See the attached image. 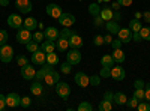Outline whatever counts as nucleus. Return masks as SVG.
Listing matches in <instances>:
<instances>
[{
	"instance_id": "f257e3e1",
	"label": "nucleus",
	"mask_w": 150,
	"mask_h": 111,
	"mask_svg": "<svg viewBox=\"0 0 150 111\" xmlns=\"http://www.w3.org/2000/svg\"><path fill=\"white\" fill-rule=\"evenodd\" d=\"M45 66V77H44V83L47 84V86H50V87H53V86H56L59 81H60V74L57 72V71H54V66L53 65H50V63H47V65H44Z\"/></svg>"
},
{
	"instance_id": "f03ea898",
	"label": "nucleus",
	"mask_w": 150,
	"mask_h": 111,
	"mask_svg": "<svg viewBox=\"0 0 150 111\" xmlns=\"http://www.w3.org/2000/svg\"><path fill=\"white\" fill-rule=\"evenodd\" d=\"M54 90H56V93L62 98L63 101H66L68 98H69V95H71V87H69V84L68 83H63V81H59L56 86H54Z\"/></svg>"
},
{
	"instance_id": "7ed1b4c3",
	"label": "nucleus",
	"mask_w": 150,
	"mask_h": 111,
	"mask_svg": "<svg viewBox=\"0 0 150 111\" xmlns=\"http://www.w3.org/2000/svg\"><path fill=\"white\" fill-rule=\"evenodd\" d=\"M12 59H14V50H12V47L8 44L0 47V60L3 63H9V62H12Z\"/></svg>"
},
{
	"instance_id": "20e7f679",
	"label": "nucleus",
	"mask_w": 150,
	"mask_h": 111,
	"mask_svg": "<svg viewBox=\"0 0 150 111\" xmlns=\"http://www.w3.org/2000/svg\"><path fill=\"white\" fill-rule=\"evenodd\" d=\"M32 38H33L32 32H30V30H27L26 27H20V29L17 30V41H18L20 44L26 45L29 41H32Z\"/></svg>"
},
{
	"instance_id": "39448f33",
	"label": "nucleus",
	"mask_w": 150,
	"mask_h": 111,
	"mask_svg": "<svg viewBox=\"0 0 150 111\" xmlns=\"http://www.w3.org/2000/svg\"><path fill=\"white\" fill-rule=\"evenodd\" d=\"M66 60L69 62V63L74 66V65H78L81 62V53L78 48H71V50L66 53Z\"/></svg>"
},
{
	"instance_id": "423d86ee",
	"label": "nucleus",
	"mask_w": 150,
	"mask_h": 111,
	"mask_svg": "<svg viewBox=\"0 0 150 111\" xmlns=\"http://www.w3.org/2000/svg\"><path fill=\"white\" fill-rule=\"evenodd\" d=\"M111 78L116 81H122L126 78V72H125L123 66H120V63H117L111 68Z\"/></svg>"
},
{
	"instance_id": "0eeeda50",
	"label": "nucleus",
	"mask_w": 150,
	"mask_h": 111,
	"mask_svg": "<svg viewBox=\"0 0 150 111\" xmlns=\"http://www.w3.org/2000/svg\"><path fill=\"white\" fill-rule=\"evenodd\" d=\"M47 60V53L39 48V50H36L35 53H32V63L33 65H44Z\"/></svg>"
},
{
	"instance_id": "6e6552de",
	"label": "nucleus",
	"mask_w": 150,
	"mask_h": 111,
	"mask_svg": "<svg viewBox=\"0 0 150 111\" xmlns=\"http://www.w3.org/2000/svg\"><path fill=\"white\" fill-rule=\"evenodd\" d=\"M47 15L48 17H51V18H59L62 14H63V11H62V8L59 6V5H56V3H50V5H47Z\"/></svg>"
},
{
	"instance_id": "1a4fd4ad",
	"label": "nucleus",
	"mask_w": 150,
	"mask_h": 111,
	"mask_svg": "<svg viewBox=\"0 0 150 111\" xmlns=\"http://www.w3.org/2000/svg\"><path fill=\"white\" fill-rule=\"evenodd\" d=\"M20 104H21V98H20L18 93L11 92L9 95H6V105H8V107L17 108V107H20Z\"/></svg>"
},
{
	"instance_id": "9d476101",
	"label": "nucleus",
	"mask_w": 150,
	"mask_h": 111,
	"mask_svg": "<svg viewBox=\"0 0 150 111\" xmlns=\"http://www.w3.org/2000/svg\"><path fill=\"white\" fill-rule=\"evenodd\" d=\"M35 75H36V71H35L33 65L26 63L24 66H21V77L24 80H35Z\"/></svg>"
},
{
	"instance_id": "9b49d317",
	"label": "nucleus",
	"mask_w": 150,
	"mask_h": 111,
	"mask_svg": "<svg viewBox=\"0 0 150 111\" xmlns=\"http://www.w3.org/2000/svg\"><path fill=\"white\" fill-rule=\"evenodd\" d=\"M23 17H20L18 14H11L8 17V26L12 27V29H20L23 27Z\"/></svg>"
},
{
	"instance_id": "f8f14e48",
	"label": "nucleus",
	"mask_w": 150,
	"mask_h": 111,
	"mask_svg": "<svg viewBox=\"0 0 150 111\" xmlns=\"http://www.w3.org/2000/svg\"><path fill=\"white\" fill-rule=\"evenodd\" d=\"M15 6L20 12H23V14H29L33 9L30 0H15Z\"/></svg>"
},
{
	"instance_id": "ddd939ff",
	"label": "nucleus",
	"mask_w": 150,
	"mask_h": 111,
	"mask_svg": "<svg viewBox=\"0 0 150 111\" xmlns=\"http://www.w3.org/2000/svg\"><path fill=\"white\" fill-rule=\"evenodd\" d=\"M117 36H119V39H120L123 44H128V42L132 41V30H131L129 27H120Z\"/></svg>"
},
{
	"instance_id": "4468645a",
	"label": "nucleus",
	"mask_w": 150,
	"mask_h": 111,
	"mask_svg": "<svg viewBox=\"0 0 150 111\" xmlns=\"http://www.w3.org/2000/svg\"><path fill=\"white\" fill-rule=\"evenodd\" d=\"M84 45V41H83V38L77 33V32H72V35L69 36V47L71 48H80Z\"/></svg>"
},
{
	"instance_id": "2eb2a0df",
	"label": "nucleus",
	"mask_w": 150,
	"mask_h": 111,
	"mask_svg": "<svg viewBox=\"0 0 150 111\" xmlns=\"http://www.w3.org/2000/svg\"><path fill=\"white\" fill-rule=\"evenodd\" d=\"M74 78H75V84L80 86V87H87L90 84V77H87L84 72H77Z\"/></svg>"
},
{
	"instance_id": "dca6fc26",
	"label": "nucleus",
	"mask_w": 150,
	"mask_h": 111,
	"mask_svg": "<svg viewBox=\"0 0 150 111\" xmlns=\"http://www.w3.org/2000/svg\"><path fill=\"white\" fill-rule=\"evenodd\" d=\"M57 20H59V23L63 27H72L74 24H75V17L72 14H62Z\"/></svg>"
},
{
	"instance_id": "f3484780",
	"label": "nucleus",
	"mask_w": 150,
	"mask_h": 111,
	"mask_svg": "<svg viewBox=\"0 0 150 111\" xmlns=\"http://www.w3.org/2000/svg\"><path fill=\"white\" fill-rule=\"evenodd\" d=\"M44 35H45V38L50 39V41H57L59 35H60V30H59L57 27H54V26H50V27L45 29Z\"/></svg>"
},
{
	"instance_id": "a211bd4d",
	"label": "nucleus",
	"mask_w": 150,
	"mask_h": 111,
	"mask_svg": "<svg viewBox=\"0 0 150 111\" xmlns=\"http://www.w3.org/2000/svg\"><path fill=\"white\" fill-rule=\"evenodd\" d=\"M105 29H107V32L111 33V35H117L119 30H120V26H119L117 21L110 20V21H105Z\"/></svg>"
},
{
	"instance_id": "6ab92c4d",
	"label": "nucleus",
	"mask_w": 150,
	"mask_h": 111,
	"mask_svg": "<svg viewBox=\"0 0 150 111\" xmlns=\"http://www.w3.org/2000/svg\"><path fill=\"white\" fill-rule=\"evenodd\" d=\"M56 48L60 51H66L69 48V39L68 38H63V36H59L57 41H56Z\"/></svg>"
},
{
	"instance_id": "aec40b11",
	"label": "nucleus",
	"mask_w": 150,
	"mask_h": 111,
	"mask_svg": "<svg viewBox=\"0 0 150 111\" xmlns=\"http://www.w3.org/2000/svg\"><path fill=\"white\" fill-rule=\"evenodd\" d=\"M112 14H114V11H112L110 6H102L101 8V18L104 20V21H110V20H112Z\"/></svg>"
},
{
	"instance_id": "412c9836",
	"label": "nucleus",
	"mask_w": 150,
	"mask_h": 111,
	"mask_svg": "<svg viewBox=\"0 0 150 111\" xmlns=\"http://www.w3.org/2000/svg\"><path fill=\"white\" fill-rule=\"evenodd\" d=\"M112 59H114V62H116V63H123V62H125V59H126V56H125V53H123V50H122V48H116V50L114 51H112Z\"/></svg>"
},
{
	"instance_id": "4be33fe9",
	"label": "nucleus",
	"mask_w": 150,
	"mask_h": 111,
	"mask_svg": "<svg viewBox=\"0 0 150 111\" xmlns=\"http://www.w3.org/2000/svg\"><path fill=\"white\" fill-rule=\"evenodd\" d=\"M23 26L26 27L27 30H35V29H38V21H36V18H33V17H27L26 20L23 21Z\"/></svg>"
},
{
	"instance_id": "5701e85b",
	"label": "nucleus",
	"mask_w": 150,
	"mask_h": 111,
	"mask_svg": "<svg viewBox=\"0 0 150 111\" xmlns=\"http://www.w3.org/2000/svg\"><path fill=\"white\" fill-rule=\"evenodd\" d=\"M41 48H42L45 53H53V51L56 50V44H54V41L47 39V41H44V42L41 44Z\"/></svg>"
},
{
	"instance_id": "b1692460",
	"label": "nucleus",
	"mask_w": 150,
	"mask_h": 111,
	"mask_svg": "<svg viewBox=\"0 0 150 111\" xmlns=\"http://www.w3.org/2000/svg\"><path fill=\"white\" fill-rule=\"evenodd\" d=\"M114 63H116L114 59H112V56H110V54H105L101 59V65L104 68H112V66H114Z\"/></svg>"
},
{
	"instance_id": "393cba45",
	"label": "nucleus",
	"mask_w": 150,
	"mask_h": 111,
	"mask_svg": "<svg viewBox=\"0 0 150 111\" xmlns=\"http://www.w3.org/2000/svg\"><path fill=\"white\" fill-rule=\"evenodd\" d=\"M112 101H114L117 105H125V104H126V101H128V98H126V95H125V93L117 92V93H114V96H112Z\"/></svg>"
},
{
	"instance_id": "a878e982",
	"label": "nucleus",
	"mask_w": 150,
	"mask_h": 111,
	"mask_svg": "<svg viewBox=\"0 0 150 111\" xmlns=\"http://www.w3.org/2000/svg\"><path fill=\"white\" fill-rule=\"evenodd\" d=\"M30 90H32L33 95L41 96V95H42V84H41V81H36V80H35V83L30 86Z\"/></svg>"
},
{
	"instance_id": "bb28decb",
	"label": "nucleus",
	"mask_w": 150,
	"mask_h": 111,
	"mask_svg": "<svg viewBox=\"0 0 150 111\" xmlns=\"http://www.w3.org/2000/svg\"><path fill=\"white\" fill-rule=\"evenodd\" d=\"M45 63H50V65H59V56L53 51V53H47V60H45Z\"/></svg>"
},
{
	"instance_id": "cd10ccee",
	"label": "nucleus",
	"mask_w": 150,
	"mask_h": 111,
	"mask_svg": "<svg viewBox=\"0 0 150 111\" xmlns=\"http://www.w3.org/2000/svg\"><path fill=\"white\" fill-rule=\"evenodd\" d=\"M89 14L92 17H98L101 14V6H99V3H90L89 5Z\"/></svg>"
},
{
	"instance_id": "c85d7f7f",
	"label": "nucleus",
	"mask_w": 150,
	"mask_h": 111,
	"mask_svg": "<svg viewBox=\"0 0 150 111\" xmlns=\"http://www.w3.org/2000/svg\"><path fill=\"white\" fill-rule=\"evenodd\" d=\"M111 108H112V105H111V101H108V99H102L98 105L99 111H111Z\"/></svg>"
},
{
	"instance_id": "c756f323",
	"label": "nucleus",
	"mask_w": 150,
	"mask_h": 111,
	"mask_svg": "<svg viewBox=\"0 0 150 111\" xmlns=\"http://www.w3.org/2000/svg\"><path fill=\"white\" fill-rule=\"evenodd\" d=\"M143 27V24L140 23V20H137V18H134V20H131L129 21V29L132 30V32H140V29Z\"/></svg>"
},
{
	"instance_id": "7c9ffc66",
	"label": "nucleus",
	"mask_w": 150,
	"mask_h": 111,
	"mask_svg": "<svg viewBox=\"0 0 150 111\" xmlns=\"http://www.w3.org/2000/svg\"><path fill=\"white\" fill-rule=\"evenodd\" d=\"M26 48H27L29 53H35L36 50H39L41 47H39V42H36V41L32 39V41H29V42L26 44Z\"/></svg>"
},
{
	"instance_id": "2f4dec72",
	"label": "nucleus",
	"mask_w": 150,
	"mask_h": 111,
	"mask_svg": "<svg viewBox=\"0 0 150 111\" xmlns=\"http://www.w3.org/2000/svg\"><path fill=\"white\" fill-rule=\"evenodd\" d=\"M140 35L143 41H150V27L149 26H143L140 29Z\"/></svg>"
},
{
	"instance_id": "473e14b6",
	"label": "nucleus",
	"mask_w": 150,
	"mask_h": 111,
	"mask_svg": "<svg viewBox=\"0 0 150 111\" xmlns=\"http://www.w3.org/2000/svg\"><path fill=\"white\" fill-rule=\"evenodd\" d=\"M60 72H62V74H65V75H69V74L72 72V65L69 63L68 60L65 62V63H62V65H60Z\"/></svg>"
},
{
	"instance_id": "72a5a7b5",
	"label": "nucleus",
	"mask_w": 150,
	"mask_h": 111,
	"mask_svg": "<svg viewBox=\"0 0 150 111\" xmlns=\"http://www.w3.org/2000/svg\"><path fill=\"white\" fill-rule=\"evenodd\" d=\"M45 71H47V69H45V66L42 65V68H41L39 71H36L35 80H36V81H41V83H42V81H44V77H45Z\"/></svg>"
},
{
	"instance_id": "f704fd0d",
	"label": "nucleus",
	"mask_w": 150,
	"mask_h": 111,
	"mask_svg": "<svg viewBox=\"0 0 150 111\" xmlns=\"http://www.w3.org/2000/svg\"><path fill=\"white\" fill-rule=\"evenodd\" d=\"M137 110L138 111H150V104L144 99V101H140L138 105H137Z\"/></svg>"
},
{
	"instance_id": "c9c22d12",
	"label": "nucleus",
	"mask_w": 150,
	"mask_h": 111,
	"mask_svg": "<svg viewBox=\"0 0 150 111\" xmlns=\"http://www.w3.org/2000/svg\"><path fill=\"white\" fill-rule=\"evenodd\" d=\"M77 110H78V111H92L93 107H92V104H89L87 101H84V102H81V104L77 107Z\"/></svg>"
},
{
	"instance_id": "e433bc0d",
	"label": "nucleus",
	"mask_w": 150,
	"mask_h": 111,
	"mask_svg": "<svg viewBox=\"0 0 150 111\" xmlns=\"http://www.w3.org/2000/svg\"><path fill=\"white\" fill-rule=\"evenodd\" d=\"M138 99H137V98L135 96H132L131 98V99H128L126 101V104H125V105H128V108H137V105H138Z\"/></svg>"
},
{
	"instance_id": "4c0bfd02",
	"label": "nucleus",
	"mask_w": 150,
	"mask_h": 111,
	"mask_svg": "<svg viewBox=\"0 0 150 111\" xmlns=\"http://www.w3.org/2000/svg\"><path fill=\"white\" fill-rule=\"evenodd\" d=\"M99 75H101V78H110L111 77V68H104L101 69V72H99Z\"/></svg>"
},
{
	"instance_id": "58836bf2",
	"label": "nucleus",
	"mask_w": 150,
	"mask_h": 111,
	"mask_svg": "<svg viewBox=\"0 0 150 111\" xmlns=\"http://www.w3.org/2000/svg\"><path fill=\"white\" fill-rule=\"evenodd\" d=\"M26 63H29L27 57L24 56V54H18V56H17V65H18V66H24Z\"/></svg>"
},
{
	"instance_id": "ea45409f",
	"label": "nucleus",
	"mask_w": 150,
	"mask_h": 111,
	"mask_svg": "<svg viewBox=\"0 0 150 111\" xmlns=\"http://www.w3.org/2000/svg\"><path fill=\"white\" fill-rule=\"evenodd\" d=\"M8 38H9L8 32H6V30H0V47L5 45V44L8 42Z\"/></svg>"
},
{
	"instance_id": "a19ab883",
	"label": "nucleus",
	"mask_w": 150,
	"mask_h": 111,
	"mask_svg": "<svg viewBox=\"0 0 150 111\" xmlns=\"http://www.w3.org/2000/svg\"><path fill=\"white\" fill-rule=\"evenodd\" d=\"M134 96H135L138 101H144V89H135Z\"/></svg>"
},
{
	"instance_id": "79ce46f5",
	"label": "nucleus",
	"mask_w": 150,
	"mask_h": 111,
	"mask_svg": "<svg viewBox=\"0 0 150 111\" xmlns=\"http://www.w3.org/2000/svg\"><path fill=\"white\" fill-rule=\"evenodd\" d=\"M44 38H45V35H44V32H36V33H33V41H36V42H42L44 41Z\"/></svg>"
},
{
	"instance_id": "37998d69",
	"label": "nucleus",
	"mask_w": 150,
	"mask_h": 111,
	"mask_svg": "<svg viewBox=\"0 0 150 111\" xmlns=\"http://www.w3.org/2000/svg\"><path fill=\"white\" fill-rule=\"evenodd\" d=\"M93 44H95L96 47H101V45H104V44H105V41H104V36H101V35H96V36H95V39H93Z\"/></svg>"
},
{
	"instance_id": "c03bdc74",
	"label": "nucleus",
	"mask_w": 150,
	"mask_h": 111,
	"mask_svg": "<svg viewBox=\"0 0 150 111\" xmlns=\"http://www.w3.org/2000/svg\"><path fill=\"white\" fill-rule=\"evenodd\" d=\"M30 104H32V99L30 98H21V104H20V107H23V108H27V107H30Z\"/></svg>"
},
{
	"instance_id": "a18cd8bd",
	"label": "nucleus",
	"mask_w": 150,
	"mask_h": 111,
	"mask_svg": "<svg viewBox=\"0 0 150 111\" xmlns=\"http://www.w3.org/2000/svg\"><path fill=\"white\" fill-rule=\"evenodd\" d=\"M90 84L92 86H99L101 84V75H92L90 77Z\"/></svg>"
},
{
	"instance_id": "49530a36",
	"label": "nucleus",
	"mask_w": 150,
	"mask_h": 111,
	"mask_svg": "<svg viewBox=\"0 0 150 111\" xmlns=\"http://www.w3.org/2000/svg\"><path fill=\"white\" fill-rule=\"evenodd\" d=\"M6 107H8V105H6V96L0 95V111H3Z\"/></svg>"
},
{
	"instance_id": "de8ad7c7",
	"label": "nucleus",
	"mask_w": 150,
	"mask_h": 111,
	"mask_svg": "<svg viewBox=\"0 0 150 111\" xmlns=\"http://www.w3.org/2000/svg\"><path fill=\"white\" fill-rule=\"evenodd\" d=\"M122 41L120 39H112V42H111V47H112V50H116V48H122Z\"/></svg>"
},
{
	"instance_id": "09e8293b",
	"label": "nucleus",
	"mask_w": 150,
	"mask_h": 111,
	"mask_svg": "<svg viewBox=\"0 0 150 111\" xmlns=\"http://www.w3.org/2000/svg\"><path fill=\"white\" fill-rule=\"evenodd\" d=\"M132 41H135V42H141L143 41L140 32H132Z\"/></svg>"
},
{
	"instance_id": "8fccbe9b",
	"label": "nucleus",
	"mask_w": 150,
	"mask_h": 111,
	"mask_svg": "<svg viewBox=\"0 0 150 111\" xmlns=\"http://www.w3.org/2000/svg\"><path fill=\"white\" fill-rule=\"evenodd\" d=\"M116 2H117L120 6H131L134 0H116Z\"/></svg>"
},
{
	"instance_id": "3c124183",
	"label": "nucleus",
	"mask_w": 150,
	"mask_h": 111,
	"mask_svg": "<svg viewBox=\"0 0 150 111\" xmlns=\"http://www.w3.org/2000/svg\"><path fill=\"white\" fill-rule=\"evenodd\" d=\"M134 87H135V89H144V81H143V80H135Z\"/></svg>"
},
{
	"instance_id": "603ef678",
	"label": "nucleus",
	"mask_w": 150,
	"mask_h": 111,
	"mask_svg": "<svg viewBox=\"0 0 150 111\" xmlns=\"http://www.w3.org/2000/svg\"><path fill=\"white\" fill-rule=\"evenodd\" d=\"M144 99H146L147 102H150V83L147 84V89L144 90Z\"/></svg>"
},
{
	"instance_id": "864d4df0",
	"label": "nucleus",
	"mask_w": 150,
	"mask_h": 111,
	"mask_svg": "<svg viewBox=\"0 0 150 111\" xmlns=\"http://www.w3.org/2000/svg\"><path fill=\"white\" fill-rule=\"evenodd\" d=\"M112 20H114V21H117V23L122 20V14H120L119 11H114V14H112Z\"/></svg>"
},
{
	"instance_id": "5fc2aeb1",
	"label": "nucleus",
	"mask_w": 150,
	"mask_h": 111,
	"mask_svg": "<svg viewBox=\"0 0 150 111\" xmlns=\"http://www.w3.org/2000/svg\"><path fill=\"white\" fill-rule=\"evenodd\" d=\"M105 21L101 18V15H98V17H95V26H102Z\"/></svg>"
},
{
	"instance_id": "6e6d98bb",
	"label": "nucleus",
	"mask_w": 150,
	"mask_h": 111,
	"mask_svg": "<svg viewBox=\"0 0 150 111\" xmlns=\"http://www.w3.org/2000/svg\"><path fill=\"white\" fill-rule=\"evenodd\" d=\"M112 96H114V93H111V92H105V95H104V99L112 101Z\"/></svg>"
},
{
	"instance_id": "4d7b16f0",
	"label": "nucleus",
	"mask_w": 150,
	"mask_h": 111,
	"mask_svg": "<svg viewBox=\"0 0 150 111\" xmlns=\"http://www.w3.org/2000/svg\"><path fill=\"white\" fill-rule=\"evenodd\" d=\"M104 41H105V44L111 45V42H112V38H111V33H110V35H107V36H104Z\"/></svg>"
},
{
	"instance_id": "13d9d810",
	"label": "nucleus",
	"mask_w": 150,
	"mask_h": 111,
	"mask_svg": "<svg viewBox=\"0 0 150 111\" xmlns=\"http://www.w3.org/2000/svg\"><path fill=\"white\" fill-rule=\"evenodd\" d=\"M143 18H144V21L146 23H150V12H143Z\"/></svg>"
},
{
	"instance_id": "bf43d9fd",
	"label": "nucleus",
	"mask_w": 150,
	"mask_h": 111,
	"mask_svg": "<svg viewBox=\"0 0 150 111\" xmlns=\"http://www.w3.org/2000/svg\"><path fill=\"white\" fill-rule=\"evenodd\" d=\"M111 9H112V11H119V9H120V5H119L117 2H114V3H111Z\"/></svg>"
},
{
	"instance_id": "052dcab7",
	"label": "nucleus",
	"mask_w": 150,
	"mask_h": 111,
	"mask_svg": "<svg viewBox=\"0 0 150 111\" xmlns=\"http://www.w3.org/2000/svg\"><path fill=\"white\" fill-rule=\"evenodd\" d=\"M9 2H11V0H0V6H3V8H5V6L9 5Z\"/></svg>"
},
{
	"instance_id": "680f3d73",
	"label": "nucleus",
	"mask_w": 150,
	"mask_h": 111,
	"mask_svg": "<svg viewBox=\"0 0 150 111\" xmlns=\"http://www.w3.org/2000/svg\"><path fill=\"white\" fill-rule=\"evenodd\" d=\"M141 17H143V14H141V12H137V14H135V18H137V20H140Z\"/></svg>"
}]
</instances>
